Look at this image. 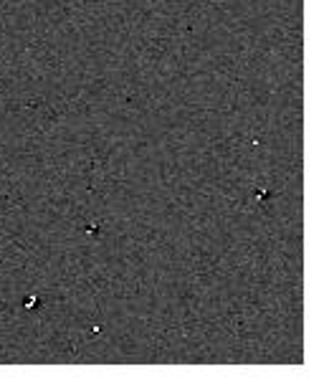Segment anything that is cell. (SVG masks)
<instances>
[{
  "instance_id": "1",
  "label": "cell",
  "mask_w": 329,
  "mask_h": 390,
  "mask_svg": "<svg viewBox=\"0 0 329 390\" xmlns=\"http://www.w3.org/2000/svg\"><path fill=\"white\" fill-rule=\"evenodd\" d=\"M38 296H31V299H25V309H33V307H38Z\"/></svg>"
},
{
  "instance_id": "2",
  "label": "cell",
  "mask_w": 329,
  "mask_h": 390,
  "mask_svg": "<svg viewBox=\"0 0 329 390\" xmlns=\"http://www.w3.org/2000/svg\"><path fill=\"white\" fill-rule=\"evenodd\" d=\"M263 198H268V190H256V200H263Z\"/></svg>"
}]
</instances>
